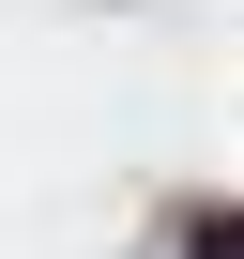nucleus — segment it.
<instances>
[{"mask_svg": "<svg viewBox=\"0 0 244 259\" xmlns=\"http://www.w3.org/2000/svg\"><path fill=\"white\" fill-rule=\"evenodd\" d=\"M183 259H244V213H198V229H183Z\"/></svg>", "mask_w": 244, "mask_h": 259, "instance_id": "nucleus-1", "label": "nucleus"}]
</instances>
